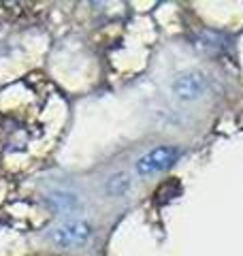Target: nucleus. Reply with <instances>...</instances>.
<instances>
[{
	"mask_svg": "<svg viewBox=\"0 0 243 256\" xmlns=\"http://www.w3.org/2000/svg\"><path fill=\"white\" fill-rule=\"evenodd\" d=\"M92 235V228L88 222H81V220H72V222H66L58 226L54 230V242L58 246H64V248H70V246H81L86 244L88 239Z\"/></svg>",
	"mask_w": 243,
	"mask_h": 256,
	"instance_id": "nucleus-2",
	"label": "nucleus"
},
{
	"mask_svg": "<svg viewBox=\"0 0 243 256\" xmlns=\"http://www.w3.org/2000/svg\"><path fill=\"white\" fill-rule=\"evenodd\" d=\"M207 88V79L198 70H188V73H182L180 77L173 82V92L180 96L182 100H194L205 92Z\"/></svg>",
	"mask_w": 243,
	"mask_h": 256,
	"instance_id": "nucleus-3",
	"label": "nucleus"
},
{
	"mask_svg": "<svg viewBox=\"0 0 243 256\" xmlns=\"http://www.w3.org/2000/svg\"><path fill=\"white\" fill-rule=\"evenodd\" d=\"M177 158H180V150L173 146H162V148H156V150L148 152L145 156H141L139 162H136V171L141 175H152V173L164 171Z\"/></svg>",
	"mask_w": 243,
	"mask_h": 256,
	"instance_id": "nucleus-1",
	"label": "nucleus"
}]
</instances>
